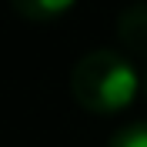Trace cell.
<instances>
[{
	"label": "cell",
	"instance_id": "cell-1",
	"mask_svg": "<svg viewBox=\"0 0 147 147\" xmlns=\"http://www.w3.org/2000/svg\"><path fill=\"white\" fill-rule=\"evenodd\" d=\"M140 90L137 64L124 50L97 47L84 54L70 70V94L90 114H117L130 107Z\"/></svg>",
	"mask_w": 147,
	"mask_h": 147
},
{
	"label": "cell",
	"instance_id": "cell-2",
	"mask_svg": "<svg viewBox=\"0 0 147 147\" xmlns=\"http://www.w3.org/2000/svg\"><path fill=\"white\" fill-rule=\"evenodd\" d=\"M117 44L130 60H147V3H130L117 17Z\"/></svg>",
	"mask_w": 147,
	"mask_h": 147
},
{
	"label": "cell",
	"instance_id": "cell-3",
	"mask_svg": "<svg viewBox=\"0 0 147 147\" xmlns=\"http://www.w3.org/2000/svg\"><path fill=\"white\" fill-rule=\"evenodd\" d=\"M13 10H17L24 20L30 24H54L64 13H70V7L77 0H10Z\"/></svg>",
	"mask_w": 147,
	"mask_h": 147
},
{
	"label": "cell",
	"instance_id": "cell-4",
	"mask_svg": "<svg viewBox=\"0 0 147 147\" xmlns=\"http://www.w3.org/2000/svg\"><path fill=\"white\" fill-rule=\"evenodd\" d=\"M107 147H147V120H137V124L120 127L117 134L107 140Z\"/></svg>",
	"mask_w": 147,
	"mask_h": 147
},
{
	"label": "cell",
	"instance_id": "cell-5",
	"mask_svg": "<svg viewBox=\"0 0 147 147\" xmlns=\"http://www.w3.org/2000/svg\"><path fill=\"white\" fill-rule=\"evenodd\" d=\"M144 94H147V74H144Z\"/></svg>",
	"mask_w": 147,
	"mask_h": 147
}]
</instances>
